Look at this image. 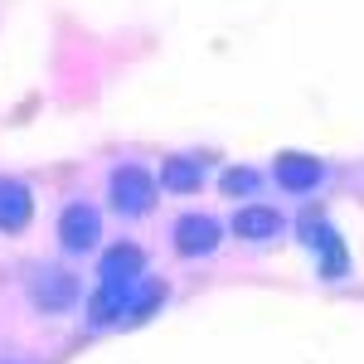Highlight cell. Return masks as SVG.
I'll return each mask as SVG.
<instances>
[{"mask_svg": "<svg viewBox=\"0 0 364 364\" xmlns=\"http://www.w3.org/2000/svg\"><path fill=\"white\" fill-rule=\"evenodd\" d=\"M107 190H112V209L127 214V219H141V214L156 209V180L141 166H117L112 180H107Z\"/></svg>", "mask_w": 364, "mask_h": 364, "instance_id": "6da1fadb", "label": "cell"}, {"mask_svg": "<svg viewBox=\"0 0 364 364\" xmlns=\"http://www.w3.org/2000/svg\"><path fill=\"white\" fill-rule=\"evenodd\" d=\"M97 238H102V214L92 209V204H68L63 214H58V243L68 252H92L97 248Z\"/></svg>", "mask_w": 364, "mask_h": 364, "instance_id": "7a4b0ae2", "label": "cell"}, {"mask_svg": "<svg viewBox=\"0 0 364 364\" xmlns=\"http://www.w3.org/2000/svg\"><path fill=\"white\" fill-rule=\"evenodd\" d=\"M29 301L39 311H68L78 301V282H73V272H63V267H39L34 282H29Z\"/></svg>", "mask_w": 364, "mask_h": 364, "instance_id": "3957f363", "label": "cell"}, {"mask_svg": "<svg viewBox=\"0 0 364 364\" xmlns=\"http://www.w3.org/2000/svg\"><path fill=\"white\" fill-rule=\"evenodd\" d=\"M272 175H277L282 190H291V195H311L321 180H326V166L306 156V151H282L277 161H272Z\"/></svg>", "mask_w": 364, "mask_h": 364, "instance_id": "277c9868", "label": "cell"}, {"mask_svg": "<svg viewBox=\"0 0 364 364\" xmlns=\"http://www.w3.org/2000/svg\"><path fill=\"white\" fill-rule=\"evenodd\" d=\"M219 238H224V224L209 219V214H185V219L175 224V252H185V257H204V252H214V248H219Z\"/></svg>", "mask_w": 364, "mask_h": 364, "instance_id": "5b68a950", "label": "cell"}, {"mask_svg": "<svg viewBox=\"0 0 364 364\" xmlns=\"http://www.w3.org/2000/svg\"><path fill=\"white\" fill-rule=\"evenodd\" d=\"M34 219V195L25 180L0 175V233H25Z\"/></svg>", "mask_w": 364, "mask_h": 364, "instance_id": "8992f818", "label": "cell"}, {"mask_svg": "<svg viewBox=\"0 0 364 364\" xmlns=\"http://www.w3.org/2000/svg\"><path fill=\"white\" fill-rule=\"evenodd\" d=\"M282 219L277 209H267V204H248V209H238L233 214V233L243 238V243H267V238H277L282 233Z\"/></svg>", "mask_w": 364, "mask_h": 364, "instance_id": "52a82bcc", "label": "cell"}, {"mask_svg": "<svg viewBox=\"0 0 364 364\" xmlns=\"http://www.w3.org/2000/svg\"><path fill=\"white\" fill-rule=\"evenodd\" d=\"M141 262H146V252L136 243H112L102 252V282L107 287H132V282H141Z\"/></svg>", "mask_w": 364, "mask_h": 364, "instance_id": "ba28073f", "label": "cell"}, {"mask_svg": "<svg viewBox=\"0 0 364 364\" xmlns=\"http://www.w3.org/2000/svg\"><path fill=\"white\" fill-rule=\"evenodd\" d=\"M161 185L175 190V195H195V190H204V161H199V156H166Z\"/></svg>", "mask_w": 364, "mask_h": 364, "instance_id": "9c48e42d", "label": "cell"}, {"mask_svg": "<svg viewBox=\"0 0 364 364\" xmlns=\"http://www.w3.org/2000/svg\"><path fill=\"white\" fill-rule=\"evenodd\" d=\"M127 296H132V287H97L92 291V301H87V326H112L127 316Z\"/></svg>", "mask_w": 364, "mask_h": 364, "instance_id": "30bf717a", "label": "cell"}, {"mask_svg": "<svg viewBox=\"0 0 364 364\" xmlns=\"http://www.w3.org/2000/svg\"><path fill=\"white\" fill-rule=\"evenodd\" d=\"M166 296H170V287H166V282H161V277H146V282L136 287V291L127 296V321L136 326V321H146V316H156Z\"/></svg>", "mask_w": 364, "mask_h": 364, "instance_id": "8fae6325", "label": "cell"}, {"mask_svg": "<svg viewBox=\"0 0 364 364\" xmlns=\"http://www.w3.org/2000/svg\"><path fill=\"white\" fill-rule=\"evenodd\" d=\"M316 252H321V277L336 282V277H345V272H350V248H345V238H340L336 228L316 243Z\"/></svg>", "mask_w": 364, "mask_h": 364, "instance_id": "7c38bea8", "label": "cell"}, {"mask_svg": "<svg viewBox=\"0 0 364 364\" xmlns=\"http://www.w3.org/2000/svg\"><path fill=\"white\" fill-rule=\"evenodd\" d=\"M219 190H224V195H233V199L252 195V190H257V170H252V166H228L224 180H219Z\"/></svg>", "mask_w": 364, "mask_h": 364, "instance_id": "4fadbf2b", "label": "cell"}, {"mask_svg": "<svg viewBox=\"0 0 364 364\" xmlns=\"http://www.w3.org/2000/svg\"><path fill=\"white\" fill-rule=\"evenodd\" d=\"M296 233H301L311 248H316V243H321V238L331 233V219H326V209H306V214L296 219Z\"/></svg>", "mask_w": 364, "mask_h": 364, "instance_id": "5bb4252c", "label": "cell"}]
</instances>
